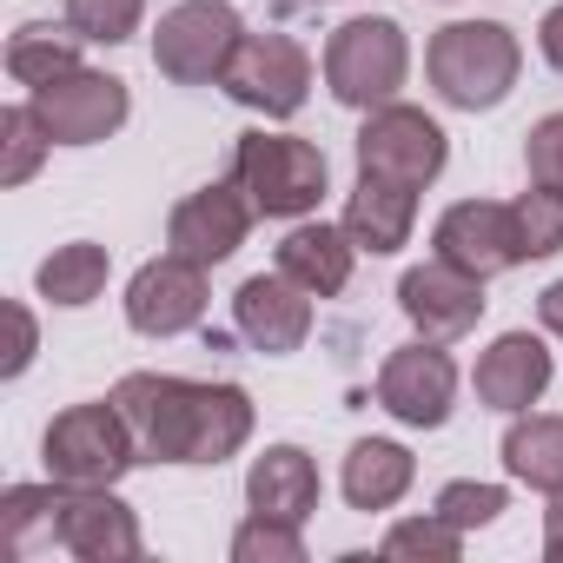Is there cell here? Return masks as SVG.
Returning <instances> with one entry per match:
<instances>
[{"mask_svg": "<svg viewBox=\"0 0 563 563\" xmlns=\"http://www.w3.org/2000/svg\"><path fill=\"white\" fill-rule=\"evenodd\" d=\"M113 405L133 431L140 464H225L252 444V398L232 378L126 372Z\"/></svg>", "mask_w": 563, "mask_h": 563, "instance_id": "cell-1", "label": "cell"}, {"mask_svg": "<svg viewBox=\"0 0 563 563\" xmlns=\"http://www.w3.org/2000/svg\"><path fill=\"white\" fill-rule=\"evenodd\" d=\"M523 74V41L504 21H451L424 41V80L457 113H490Z\"/></svg>", "mask_w": 563, "mask_h": 563, "instance_id": "cell-2", "label": "cell"}, {"mask_svg": "<svg viewBox=\"0 0 563 563\" xmlns=\"http://www.w3.org/2000/svg\"><path fill=\"white\" fill-rule=\"evenodd\" d=\"M232 179L252 199L258 219H312L319 199L332 192V166L312 140L299 133H239L232 146Z\"/></svg>", "mask_w": 563, "mask_h": 563, "instance_id": "cell-3", "label": "cell"}, {"mask_svg": "<svg viewBox=\"0 0 563 563\" xmlns=\"http://www.w3.org/2000/svg\"><path fill=\"white\" fill-rule=\"evenodd\" d=\"M319 74H325V93L352 113H378L405 93L411 80V41L391 14H358L345 27H332L325 54H319Z\"/></svg>", "mask_w": 563, "mask_h": 563, "instance_id": "cell-4", "label": "cell"}, {"mask_svg": "<svg viewBox=\"0 0 563 563\" xmlns=\"http://www.w3.org/2000/svg\"><path fill=\"white\" fill-rule=\"evenodd\" d=\"M41 464L54 484H120L140 451H133V431L120 418L113 398H93V405H67L47 438H41Z\"/></svg>", "mask_w": 563, "mask_h": 563, "instance_id": "cell-5", "label": "cell"}, {"mask_svg": "<svg viewBox=\"0 0 563 563\" xmlns=\"http://www.w3.org/2000/svg\"><path fill=\"white\" fill-rule=\"evenodd\" d=\"M239 41H245V21L232 0H179L153 27V67L173 87H219Z\"/></svg>", "mask_w": 563, "mask_h": 563, "instance_id": "cell-6", "label": "cell"}, {"mask_svg": "<svg viewBox=\"0 0 563 563\" xmlns=\"http://www.w3.org/2000/svg\"><path fill=\"white\" fill-rule=\"evenodd\" d=\"M352 153H358V173L424 192V186H438V173L451 166V133H444L424 107L391 100V107L365 113V126H358Z\"/></svg>", "mask_w": 563, "mask_h": 563, "instance_id": "cell-7", "label": "cell"}, {"mask_svg": "<svg viewBox=\"0 0 563 563\" xmlns=\"http://www.w3.org/2000/svg\"><path fill=\"white\" fill-rule=\"evenodd\" d=\"M225 100H239L245 113H265V120H292L306 100H312V54L292 41V34H252L239 41V54L225 60L219 74Z\"/></svg>", "mask_w": 563, "mask_h": 563, "instance_id": "cell-8", "label": "cell"}, {"mask_svg": "<svg viewBox=\"0 0 563 563\" xmlns=\"http://www.w3.org/2000/svg\"><path fill=\"white\" fill-rule=\"evenodd\" d=\"M27 100H34L41 126L54 133V146H100V140H113V133L126 126V113H133L126 80H120V74H100V67H74V74L34 87Z\"/></svg>", "mask_w": 563, "mask_h": 563, "instance_id": "cell-9", "label": "cell"}, {"mask_svg": "<svg viewBox=\"0 0 563 563\" xmlns=\"http://www.w3.org/2000/svg\"><path fill=\"white\" fill-rule=\"evenodd\" d=\"M378 411L398 418L405 431H444L457 411V365L444 345L411 339L378 365Z\"/></svg>", "mask_w": 563, "mask_h": 563, "instance_id": "cell-10", "label": "cell"}, {"mask_svg": "<svg viewBox=\"0 0 563 563\" xmlns=\"http://www.w3.org/2000/svg\"><path fill=\"white\" fill-rule=\"evenodd\" d=\"M54 543L80 563H133L146 550L133 504L113 484H60V510H54Z\"/></svg>", "mask_w": 563, "mask_h": 563, "instance_id": "cell-11", "label": "cell"}, {"mask_svg": "<svg viewBox=\"0 0 563 563\" xmlns=\"http://www.w3.org/2000/svg\"><path fill=\"white\" fill-rule=\"evenodd\" d=\"M206 265L179 258V252H159L133 272V286H126V325L140 339H186L206 325Z\"/></svg>", "mask_w": 563, "mask_h": 563, "instance_id": "cell-12", "label": "cell"}, {"mask_svg": "<svg viewBox=\"0 0 563 563\" xmlns=\"http://www.w3.org/2000/svg\"><path fill=\"white\" fill-rule=\"evenodd\" d=\"M484 286H490V278H471V272H457V265H444V258L431 252L424 265H411V272L398 278V312L411 319L418 339L457 345L464 332H477V319H484V306H490Z\"/></svg>", "mask_w": 563, "mask_h": 563, "instance_id": "cell-13", "label": "cell"}, {"mask_svg": "<svg viewBox=\"0 0 563 563\" xmlns=\"http://www.w3.org/2000/svg\"><path fill=\"white\" fill-rule=\"evenodd\" d=\"M252 199L239 192V179H212V186H199V192H186L173 212H166V252H179V258H192V265H225L239 245H245V232H252Z\"/></svg>", "mask_w": 563, "mask_h": 563, "instance_id": "cell-14", "label": "cell"}, {"mask_svg": "<svg viewBox=\"0 0 563 563\" xmlns=\"http://www.w3.org/2000/svg\"><path fill=\"white\" fill-rule=\"evenodd\" d=\"M431 252L471 278H497V272H517L523 265V245H517V219L510 206L497 199H457L438 212L431 225Z\"/></svg>", "mask_w": 563, "mask_h": 563, "instance_id": "cell-15", "label": "cell"}, {"mask_svg": "<svg viewBox=\"0 0 563 563\" xmlns=\"http://www.w3.org/2000/svg\"><path fill=\"white\" fill-rule=\"evenodd\" d=\"M232 325H239V339H245L252 352L286 358V352H299V345L312 339V292L292 286L278 265H272V272H252L245 286L232 292Z\"/></svg>", "mask_w": 563, "mask_h": 563, "instance_id": "cell-16", "label": "cell"}, {"mask_svg": "<svg viewBox=\"0 0 563 563\" xmlns=\"http://www.w3.org/2000/svg\"><path fill=\"white\" fill-rule=\"evenodd\" d=\"M550 378H556V358H550V345H543L537 332H504V339H490V345L477 352L471 391H477V405H484V411H504V418H517V411L543 405Z\"/></svg>", "mask_w": 563, "mask_h": 563, "instance_id": "cell-17", "label": "cell"}, {"mask_svg": "<svg viewBox=\"0 0 563 563\" xmlns=\"http://www.w3.org/2000/svg\"><path fill=\"white\" fill-rule=\"evenodd\" d=\"M272 265L292 278V286H306L312 299H339L352 286V265H358V245L345 225H325V219H299L286 239H278Z\"/></svg>", "mask_w": 563, "mask_h": 563, "instance_id": "cell-18", "label": "cell"}, {"mask_svg": "<svg viewBox=\"0 0 563 563\" xmlns=\"http://www.w3.org/2000/svg\"><path fill=\"white\" fill-rule=\"evenodd\" d=\"M245 510L278 517V523H306L319 510V464L306 444H265L245 471Z\"/></svg>", "mask_w": 563, "mask_h": 563, "instance_id": "cell-19", "label": "cell"}, {"mask_svg": "<svg viewBox=\"0 0 563 563\" xmlns=\"http://www.w3.org/2000/svg\"><path fill=\"white\" fill-rule=\"evenodd\" d=\"M339 225L352 232V245H358V252L391 258L398 245H411V225H418V192H411V186H391V179L358 173V186L345 192V219H339Z\"/></svg>", "mask_w": 563, "mask_h": 563, "instance_id": "cell-20", "label": "cell"}, {"mask_svg": "<svg viewBox=\"0 0 563 563\" xmlns=\"http://www.w3.org/2000/svg\"><path fill=\"white\" fill-rule=\"evenodd\" d=\"M418 484V457L398 444V438H358L345 451V471H339V490L352 510H398Z\"/></svg>", "mask_w": 563, "mask_h": 563, "instance_id": "cell-21", "label": "cell"}, {"mask_svg": "<svg viewBox=\"0 0 563 563\" xmlns=\"http://www.w3.org/2000/svg\"><path fill=\"white\" fill-rule=\"evenodd\" d=\"M87 34L60 14V21H21L14 34H8V74L34 93V87H47V80H60V74H74V67H87Z\"/></svg>", "mask_w": 563, "mask_h": 563, "instance_id": "cell-22", "label": "cell"}, {"mask_svg": "<svg viewBox=\"0 0 563 563\" xmlns=\"http://www.w3.org/2000/svg\"><path fill=\"white\" fill-rule=\"evenodd\" d=\"M497 457H504V471L517 484L556 497L563 490V418L556 411H517L510 431H504V444H497Z\"/></svg>", "mask_w": 563, "mask_h": 563, "instance_id": "cell-23", "label": "cell"}, {"mask_svg": "<svg viewBox=\"0 0 563 563\" xmlns=\"http://www.w3.org/2000/svg\"><path fill=\"white\" fill-rule=\"evenodd\" d=\"M107 278H113V252L93 245V239H74V245H54L34 272V292L60 312H80L107 292Z\"/></svg>", "mask_w": 563, "mask_h": 563, "instance_id": "cell-24", "label": "cell"}, {"mask_svg": "<svg viewBox=\"0 0 563 563\" xmlns=\"http://www.w3.org/2000/svg\"><path fill=\"white\" fill-rule=\"evenodd\" d=\"M54 510H60V484H8L0 490V550L27 556L41 537L54 543Z\"/></svg>", "mask_w": 563, "mask_h": 563, "instance_id": "cell-25", "label": "cell"}, {"mask_svg": "<svg viewBox=\"0 0 563 563\" xmlns=\"http://www.w3.org/2000/svg\"><path fill=\"white\" fill-rule=\"evenodd\" d=\"M54 153V133L41 126V113H34V100H21V107H8L0 113V186H27L34 173H41V159Z\"/></svg>", "mask_w": 563, "mask_h": 563, "instance_id": "cell-26", "label": "cell"}, {"mask_svg": "<svg viewBox=\"0 0 563 563\" xmlns=\"http://www.w3.org/2000/svg\"><path fill=\"white\" fill-rule=\"evenodd\" d=\"M510 219H517L523 265H530V258L563 252V192H556V186H537V179H530V192H517V199H510Z\"/></svg>", "mask_w": 563, "mask_h": 563, "instance_id": "cell-27", "label": "cell"}, {"mask_svg": "<svg viewBox=\"0 0 563 563\" xmlns=\"http://www.w3.org/2000/svg\"><path fill=\"white\" fill-rule=\"evenodd\" d=\"M378 550H385V556H418V563H457V556H464V530H457L451 517L424 510V517L391 523Z\"/></svg>", "mask_w": 563, "mask_h": 563, "instance_id": "cell-28", "label": "cell"}, {"mask_svg": "<svg viewBox=\"0 0 563 563\" xmlns=\"http://www.w3.org/2000/svg\"><path fill=\"white\" fill-rule=\"evenodd\" d=\"M232 563H306V537H299V523H278V517H245L239 530H232Z\"/></svg>", "mask_w": 563, "mask_h": 563, "instance_id": "cell-29", "label": "cell"}, {"mask_svg": "<svg viewBox=\"0 0 563 563\" xmlns=\"http://www.w3.org/2000/svg\"><path fill=\"white\" fill-rule=\"evenodd\" d=\"M67 21L93 41V47H126L146 21V0H67Z\"/></svg>", "mask_w": 563, "mask_h": 563, "instance_id": "cell-30", "label": "cell"}, {"mask_svg": "<svg viewBox=\"0 0 563 563\" xmlns=\"http://www.w3.org/2000/svg\"><path fill=\"white\" fill-rule=\"evenodd\" d=\"M431 510L451 517L457 530H484V523H497V517L510 510V490H504V484H477V477H451Z\"/></svg>", "mask_w": 563, "mask_h": 563, "instance_id": "cell-31", "label": "cell"}, {"mask_svg": "<svg viewBox=\"0 0 563 563\" xmlns=\"http://www.w3.org/2000/svg\"><path fill=\"white\" fill-rule=\"evenodd\" d=\"M523 166L537 186H556L563 192V113H543L530 133H523Z\"/></svg>", "mask_w": 563, "mask_h": 563, "instance_id": "cell-32", "label": "cell"}, {"mask_svg": "<svg viewBox=\"0 0 563 563\" xmlns=\"http://www.w3.org/2000/svg\"><path fill=\"white\" fill-rule=\"evenodd\" d=\"M8 325H14V352H8V365H0V378H21L34 365V352H41V332H34V312L21 299L8 306Z\"/></svg>", "mask_w": 563, "mask_h": 563, "instance_id": "cell-33", "label": "cell"}, {"mask_svg": "<svg viewBox=\"0 0 563 563\" xmlns=\"http://www.w3.org/2000/svg\"><path fill=\"white\" fill-rule=\"evenodd\" d=\"M537 54H543V60H550L556 74H563V0H556V8H550V14L537 21Z\"/></svg>", "mask_w": 563, "mask_h": 563, "instance_id": "cell-34", "label": "cell"}, {"mask_svg": "<svg viewBox=\"0 0 563 563\" xmlns=\"http://www.w3.org/2000/svg\"><path fill=\"white\" fill-rule=\"evenodd\" d=\"M537 319H543V332H550V339H563V278L537 292Z\"/></svg>", "mask_w": 563, "mask_h": 563, "instance_id": "cell-35", "label": "cell"}, {"mask_svg": "<svg viewBox=\"0 0 563 563\" xmlns=\"http://www.w3.org/2000/svg\"><path fill=\"white\" fill-rule=\"evenodd\" d=\"M543 556L550 563H563V490L550 497V510H543Z\"/></svg>", "mask_w": 563, "mask_h": 563, "instance_id": "cell-36", "label": "cell"}]
</instances>
